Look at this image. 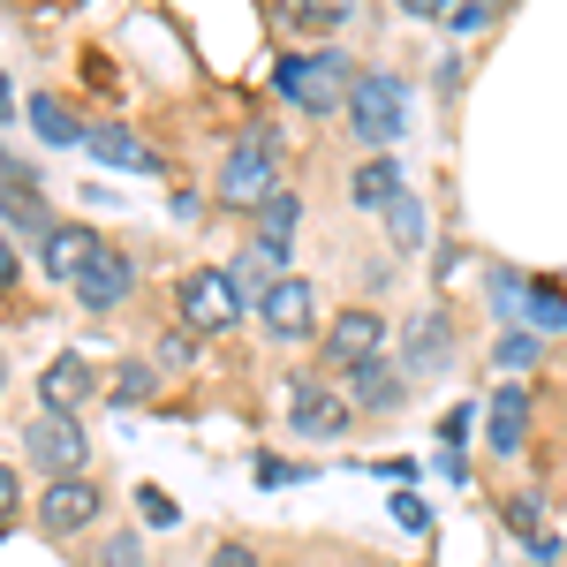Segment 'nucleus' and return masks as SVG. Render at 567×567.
<instances>
[{
  "instance_id": "obj_20",
  "label": "nucleus",
  "mask_w": 567,
  "mask_h": 567,
  "mask_svg": "<svg viewBox=\"0 0 567 567\" xmlns=\"http://www.w3.org/2000/svg\"><path fill=\"white\" fill-rule=\"evenodd\" d=\"M23 122H31V130H39V144H53V152L84 144V130H91V122H76V106H69V99H53V91L23 99Z\"/></svg>"
},
{
  "instance_id": "obj_23",
  "label": "nucleus",
  "mask_w": 567,
  "mask_h": 567,
  "mask_svg": "<svg viewBox=\"0 0 567 567\" xmlns=\"http://www.w3.org/2000/svg\"><path fill=\"white\" fill-rule=\"evenodd\" d=\"M106 393H114V409H136V401H152V393H159V363H144V355H122V363H114V379H106Z\"/></svg>"
},
{
  "instance_id": "obj_36",
  "label": "nucleus",
  "mask_w": 567,
  "mask_h": 567,
  "mask_svg": "<svg viewBox=\"0 0 567 567\" xmlns=\"http://www.w3.org/2000/svg\"><path fill=\"white\" fill-rule=\"evenodd\" d=\"M349 8H333V0H296V23H318V31H333Z\"/></svg>"
},
{
  "instance_id": "obj_35",
  "label": "nucleus",
  "mask_w": 567,
  "mask_h": 567,
  "mask_svg": "<svg viewBox=\"0 0 567 567\" xmlns=\"http://www.w3.org/2000/svg\"><path fill=\"white\" fill-rule=\"evenodd\" d=\"M477 409H484V401H470V409H454V416L439 424V439H446V446H462V439H470V432H477V424H484Z\"/></svg>"
},
{
  "instance_id": "obj_1",
  "label": "nucleus",
  "mask_w": 567,
  "mask_h": 567,
  "mask_svg": "<svg viewBox=\"0 0 567 567\" xmlns=\"http://www.w3.org/2000/svg\"><path fill=\"white\" fill-rule=\"evenodd\" d=\"M355 69L341 45H310V53H280L272 61V91H280V106H296L310 122H326V114H349V91H355Z\"/></svg>"
},
{
  "instance_id": "obj_24",
  "label": "nucleus",
  "mask_w": 567,
  "mask_h": 567,
  "mask_svg": "<svg viewBox=\"0 0 567 567\" xmlns=\"http://www.w3.org/2000/svg\"><path fill=\"white\" fill-rule=\"evenodd\" d=\"M91 567H144V529H99L91 537Z\"/></svg>"
},
{
  "instance_id": "obj_28",
  "label": "nucleus",
  "mask_w": 567,
  "mask_h": 567,
  "mask_svg": "<svg viewBox=\"0 0 567 567\" xmlns=\"http://www.w3.org/2000/svg\"><path fill=\"white\" fill-rule=\"evenodd\" d=\"M250 477H258L265 492H288V484H303V477H310V462H288V454H258V462H250Z\"/></svg>"
},
{
  "instance_id": "obj_18",
  "label": "nucleus",
  "mask_w": 567,
  "mask_h": 567,
  "mask_svg": "<svg viewBox=\"0 0 567 567\" xmlns=\"http://www.w3.org/2000/svg\"><path fill=\"white\" fill-rule=\"evenodd\" d=\"M91 393H99V363H91V355H76V349H61L39 371V409H84Z\"/></svg>"
},
{
  "instance_id": "obj_42",
  "label": "nucleus",
  "mask_w": 567,
  "mask_h": 567,
  "mask_svg": "<svg viewBox=\"0 0 567 567\" xmlns=\"http://www.w3.org/2000/svg\"><path fill=\"white\" fill-rule=\"evenodd\" d=\"M16 114H23V99H16V84H8V69H0V130H8Z\"/></svg>"
},
{
  "instance_id": "obj_17",
  "label": "nucleus",
  "mask_w": 567,
  "mask_h": 567,
  "mask_svg": "<svg viewBox=\"0 0 567 567\" xmlns=\"http://www.w3.org/2000/svg\"><path fill=\"white\" fill-rule=\"evenodd\" d=\"M296 227H303V197L280 182V189L265 197L258 213H250V243H258L272 265H288V250H296Z\"/></svg>"
},
{
  "instance_id": "obj_26",
  "label": "nucleus",
  "mask_w": 567,
  "mask_h": 567,
  "mask_svg": "<svg viewBox=\"0 0 567 567\" xmlns=\"http://www.w3.org/2000/svg\"><path fill=\"white\" fill-rule=\"evenodd\" d=\"M523 318L537 326V333H567V288H553V280H529Z\"/></svg>"
},
{
  "instance_id": "obj_21",
  "label": "nucleus",
  "mask_w": 567,
  "mask_h": 567,
  "mask_svg": "<svg viewBox=\"0 0 567 567\" xmlns=\"http://www.w3.org/2000/svg\"><path fill=\"white\" fill-rule=\"evenodd\" d=\"M272 280H280V265L265 258L258 243H243V250L227 258V288H235V303H243V310H258L265 296H272Z\"/></svg>"
},
{
  "instance_id": "obj_44",
  "label": "nucleus",
  "mask_w": 567,
  "mask_h": 567,
  "mask_svg": "<svg viewBox=\"0 0 567 567\" xmlns=\"http://www.w3.org/2000/svg\"><path fill=\"white\" fill-rule=\"evenodd\" d=\"M333 8H355V0H333Z\"/></svg>"
},
{
  "instance_id": "obj_34",
  "label": "nucleus",
  "mask_w": 567,
  "mask_h": 567,
  "mask_svg": "<svg viewBox=\"0 0 567 567\" xmlns=\"http://www.w3.org/2000/svg\"><path fill=\"white\" fill-rule=\"evenodd\" d=\"M446 23H454L462 39H477L484 23H492V8H484V0H454V16H446Z\"/></svg>"
},
{
  "instance_id": "obj_19",
  "label": "nucleus",
  "mask_w": 567,
  "mask_h": 567,
  "mask_svg": "<svg viewBox=\"0 0 567 567\" xmlns=\"http://www.w3.org/2000/svg\"><path fill=\"white\" fill-rule=\"evenodd\" d=\"M401 189H409V182H401V159H393V152H363V167H349V205L355 213H386Z\"/></svg>"
},
{
  "instance_id": "obj_9",
  "label": "nucleus",
  "mask_w": 567,
  "mask_h": 567,
  "mask_svg": "<svg viewBox=\"0 0 567 567\" xmlns=\"http://www.w3.org/2000/svg\"><path fill=\"white\" fill-rule=\"evenodd\" d=\"M272 159H280V152H265L258 136H243V144H235V152L219 159L213 197H219V205H235V213H258L265 197L280 189V175H272Z\"/></svg>"
},
{
  "instance_id": "obj_43",
  "label": "nucleus",
  "mask_w": 567,
  "mask_h": 567,
  "mask_svg": "<svg viewBox=\"0 0 567 567\" xmlns=\"http://www.w3.org/2000/svg\"><path fill=\"white\" fill-rule=\"evenodd\" d=\"M484 8H515V0H484Z\"/></svg>"
},
{
  "instance_id": "obj_16",
  "label": "nucleus",
  "mask_w": 567,
  "mask_h": 567,
  "mask_svg": "<svg viewBox=\"0 0 567 567\" xmlns=\"http://www.w3.org/2000/svg\"><path fill=\"white\" fill-rule=\"evenodd\" d=\"M484 446L499 454V462H515L529 446V393L507 379V386H492V401H484Z\"/></svg>"
},
{
  "instance_id": "obj_15",
  "label": "nucleus",
  "mask_w": 567,
  "mask_h": 567,
  "mask_svg": "<svg viewBox=\"0 0 567 567\" xmlns=\"http://www.w3.org/2000/svg\"><path fill=\"white\" fill-rule=\"evenodd\" d=\"M84 152L99 159V167H122V175H167V167H159V152H152L130 122H91V130H84Z\"/></svg>"
},
{
  "instance_id": "obj_38",
  "label": "nucleus",
  "mask_w": 567,
  "mask_h": 567,
  "mask_svg": "<svg viewBox=\"0 0 567 567\" xmlns=\"http://www.w3.org/2000/svg\"><path fill=\"white\" fill-rule=\"evenodd\" d=\"M401 16H416V23H446L454 16V0H393Z\"/></svg>"
},
{
  "instance_id": "obj_41",
  "label": "nucleus",
  "mask_w": 567,
  "mask_h": 567,
  "mask_svg": "<svg viewBox=\"0 0 567 567\" xmlns=\"http://www.w3.org/2000/svg\"><path fill=\"white\" fill-rule=\"evenodd\" d=\"M529 560L553 567V560H560V537H553V529H537V537H529Z\"/></svg>"
},
{
  "instance_id": "obj_45",
  "label": "nucleus",
  "mask_w": 567,
  "mask_h": 567,
  "mask_svg": "<svg viewBox=\"0 0 567 567\" xmlns=\"http://www.w3.org/2000/svg\"><path fill=\"white\" fill-rule=\"evenodd\" d=\"M265 567H272V560H265Z\"/></svg>"
},
{
  "instance_id": "obj_29",
  "label": "nucleus",
  "mask_w": 567,
  "mask_h": 567,
  "mask_svg": "<svg viewBox=\"0 0 567 567\" xmlns=\"http://www.w3.org/2000/svg\"><path fill=\"white\" fill-rule=\"evenodd\" d=\"M499 515H507V529L529 545V537L545 529V499H537V492H515V499H499Z\"/></svg>"
},
{
  "instance_id": "obj_14",
  "label": "nucleus",
  "mask_w": 567,
  "mask_h": 567,
  "mask_svg": "<svg viewBox=\"0 0 567 567\" xmlns=\"http://www.w3.org/2000/svg\"><path fill=\"white\" fill-rule=\"evenodd\" d=\"M0 227H8V243H45L61 227L45 182H0Z\"/></svg>"
},
{
  "instance_id": "obj_12",
  "label": "nucleus",
  "mask_w": 567,
  "mask_h": 567,
  "mask_svg": "<svg viewBox=\"0 0 567 567\" xmlns=\"http://www.w3.org/2000/svg\"><path fill=\"white\" fill-rule=\"evenodd\" d=\"M341 379H349L355 416H401V409H409V371H401L393 355H371V363H355Z\"/></svg>"
},
{
  "instance_id": "obj_8",
  "label": "nucleus",
  "mask_w": 567,
  "mask_h": 567,
  "mask_svg": "<svg viewBox=\"0 0 567 567\" xmlns=\"http://www.w3.org/2000/svg\"><path fill=\"white\" fill-rule=\"evenodd\" d=\"M175 318L189 333H227L243 303H235V288H227V265H189L175 280Z\"/></svg>"
},
{
  "instance_id": "obj_37",
  "label": "nucleus",
  "mask_w": 567,
  "mask_h": 567,
  "mask_svg": "<svg viewBox=\"0 0 567 567\" xmlns=\"http://www.w3.org/2000/svg\"><path fill=\"white\" fill-rule=\"evenodd\" d=\"M16 507H23V477H16V470L0 462V529L16 523Z\"/></svg>"
},
{
  "instance_id": "obj_31",
  "label": "nucleus",
  "mask_w": 567,
  "mask_h": 567,
  "mask_svg": "<svg viewBox=\"0 0 567 567\" xmlns=\"http://www.w3.org/2000/svg\"><path fill=\"white\" fill-rule=\"evenodd\" d=\"M152 363H159V371H182V363H197V333H189V326H175V333H159V341H152Z\"/></svg>"
},
{
  "instance_id": "obj_32",
  "label": "nucleus",
  "mask_w": 567,
  "mask_h": 567,
  "mask_svg": "<svg viewBox=\"0 0 567 567\" xmlns=\"http://www.w3.org/2000/svg\"><path fill=\"white\" fill-rule=\"evenodd\" d=\"M386 507H393V523H401V529H416V537H424V529H439V523H432V507H424V492H416V484H409V492H393Z\"/></svg>"
},
{
  "instance_id": "obj_10",
  "label": "nucleus",
  "mask_w": 567,
  "mask_h": 567,
  "mask_svg": "<svg viewBox=\"0 0 567 567\" xmlns=\"http://www.w3.org/2000/svg\"><path fill=\"white\" fill-rule=\"evenodd\" d=\"M106 515V484L99 477H53L39 492V529L45 537H84Z\"/></svg>"
},
{
  "instance_id": "obj_30",
  "label": "nucleus",
  "mask_w": 567,
  "mask_h": 567,
  "mask_svg": "<svg viewBox=\"0 0 567 567\" xmlns=\"http://www.w3.org/2000/svg\"><path fill=\"white\" fill-rule=\"evenodd\" d=\"M130 499H136V515H144L152 529H182V507L167 499V492H159V484H136Z\"/></svg>"
},
{
  "instance_id": "obj_2",
  "label": "nucleus",
  "mask_w": 567,
  "mask_h": 567,
  "mask_svg": "<svg viewBox=\"0 0 567 567\" xmlns=\"http://www.w3.org/2000/svg\"><path fill=\"white\" fill-rule=\"evenodd\" d=\"M349 130L363 152H393L409 136V76L401 69H363L349 91Z\"/></svg>"
},
{
  "instance_id": "obj_7",
  "label": "nucleus",
  "mask_w": 567,
  "mask_h": 567,
  "mask_svg": "<svg viewBox=\"0 0 567 567\" xmlns=\"http://www.w3.org/2000/svg\"><path fill=\"white\" fill-rule=\"evenodd\" d=\"M258 326L280 341V349H303L310 333H326V303H318V280L303 272H280L272 280V296L258 303Z\"/></svg>"
},
{
  "instance_id": "obj_22",
  "label": "nucleus",
  "mask_w": 567,
  "mask_h": 567,
  "mask_svg": "<svg viewBox=\"0 0 567 567\" xmlns=\"http://www.w3.org/2000/svg\"><path fill=\"white\" fill-rule=\"evenodd\" d=\"M379 219H386V243H393V250H401V258L432 243V205H424L416 189H401V197H393V205H386V213H379Z\"/></svg>"
},
{
  "instance_id": "obj_40",
  "label": "nucleus",
  "mask_w": 567,
  "mask_h": 567,
  "mask_svg": "<svg viewBox=\"0 0 567 567\" xmlns=\"http://www.w3.org/2000/svg\"><path fill=\"white\" fill-rule=\"evenodd\" d=\"M167 213H175V219H189V227H197V213H205V197H197V189H175V197H167Z\"/></svg>"
},
{
  "instance_id": "obj_5",
  "label": "nucleus",
  "mask_w": 567,
  "mask_h": 567,
  "mask_svg": "<svg viewBox=\"0 0 567 567\" xmlns=\"http://www.w3.org/2000/svg\"><path fill=\"white\" fill-rule=\"evenodd\" d=\"M288 432L303 446H341L355 432V401L349 386H326V379H296L288 386Z\"/></svg>"
},
{
  "instance_id": "obj_25",
  "label": "nucleus",
  "mask_w": 567,
  "mask_h": 567,
  "mask_svg": "<svg viewBox=\"0 0 567 567\" xmlns=\"http://www.w3.org/2000/svg\"><path fill=\"white\" fill-rule=\"evenodd\" d=\"M537 355H545V341H537L529 326H507V333L492 341V363H499V371H515V379H523V371H537Z\"/></svg>"
},
{
  "instance_id": "obj_4",
  "label": "nucleus",
  "mask_w": 567,
  "mask_h": 567,
  "mask_svg": "<svg viewBox=\"0 0 567 567\" xmlns=\"http://www.w3.org/2000/svg\"><path fill=\"white\" fill-rule=\"evenodd\" d=\"M23 470H39L45 484L53 477H84L91 470V432L76 409H39L23 424Z\"/></svg>"
},
{
  "instance_id": "obj_39",
  "label": "nucleus",
  "mask_w": 567,
  "mask_h": 567,
  "mask_svg": "<svg viewBox=\"0 0 567 567\" xmlns=\"http://www.w3.org/2000/svg\"><path fill=\"white\" fill-rule=\"evenodd\" d=\"M16 280H23V258H16V243H8V235H0V296H8V288H16Z\"/></svg>"
},
{
  "instance_id": "obj_3",
  "label": "nucleus",
  "mask_w": 567,
  "mask_h": 567,
  "mask_svg": "<svg viewBox=\"0 0 567 567\" xmlns=\"http://www.w3.org/2000/svg\"><path fill=\"white\" fill-rule=\"evenodd\" d=\"M393 363L409 371V386H424V379H446L454 363H462V333H454V310H409L401 326H393Z\"/></svg>"
},
{
  "instance_id": "obj_13",
  "label": "nucleus",
  "mask_w": 567,
  "mask_h": 567,
  "mask_svg": "<svg viewBox=\"0 0 567 567\" xmlns=\"http://www.w3.org/2000/svg\"><path fill=\"white\" fill-rule=\"evenodd\" d=\"M99 250H106V235H99V227H76V219H61V227H53V235L39 243V265H45V280H53V288H76V280L91 272V258H99Z\"/></svg>"
},
{
  "instance_id": "obj_11",
  "label": "nucleus",
  "mask_w": 567,
  "mask_h": 567,
  "mask_svg": "<svg viewBox=\"0 0 567 567\" xmlns=\"http://www.w3.org/2000/svg\"><path fill=\"white\" fill-rule=\"evenodd\" d=\"M69 296H76V310H91V318H114V310L136 296V258L122 250V243H106V250L91 258V272L69 288Z\"/></svg>"
},
{
  "instance_id": "obj_6",
  "label": "nucleus",
  "mask_w": 567,
  "mask_h": 567,
  "mask_svg": "<svg viewBox=\"0 0 567 567\" xmlns=\"http://www.w3.org/2000/svg\"><path fill=\"white\" fill-rule=\"evenodd\" d=\"M393 349V326L379 303H349L326 318V333H318V355L333 363V371H355V363H371V355Z\"/></svg>"
},
{
  "instance_id": "obj_33",
  "label": "nucleus",
  "mask_w": 567,
  "mask_h": 567,
  "mask_svg": "<svg viewBox=\"0 0 567 567\" xmlns=\"http://www.w3.org/2000/svg\"><path fill=\"white\" fill-rule=\"evenodd\" d=\"M205 567H265V560H258V545H250V537H219L213 553H205Z\"/></svg>"
},
{
  "instance_id": "obj_27",
  "label": "nucleus",
  "mask_w": 567,
  "mask_h": 567,
  "mask_svg": "<svg viewBox=\"0 0 567 567\" xmlns=\"http://www.w3.org/2000/svg\"><path fill=\"white\" fill-rule=\"evenodd\" d=\"M484 296H492V310H499V318H523V303H529V272H523V265H492Z\"/></svg>"
}]
</instances>
